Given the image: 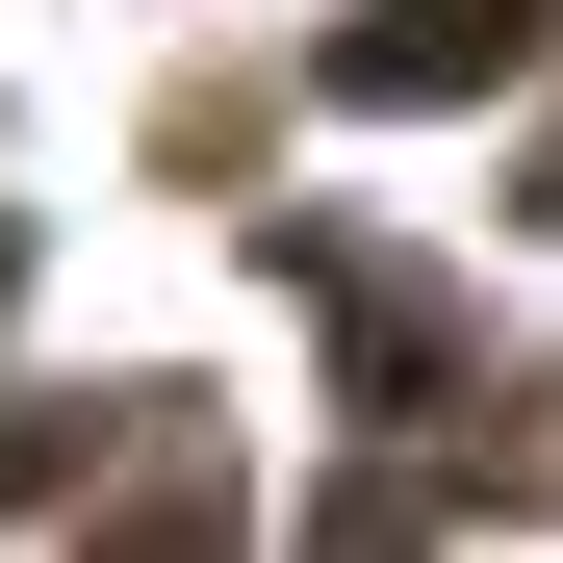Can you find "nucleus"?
Masks as SVG:
<instances>
[{
	"instance_id": "obj_1",
	"label": "nucleus",
	"mask_w": 563,
	"mask_h": 563,
	"mask_svg": "<svg viewBox=\"0 0 563 563\" xmlns=\"http://www.w3.org/2000/svg\"><path fill=\"white\" fill-rule=\"evenodd\" d=\"M512 52V0H410V26H358L333 77H358V103H435V77H487Z\"/></svg>"
}]
</instances>
